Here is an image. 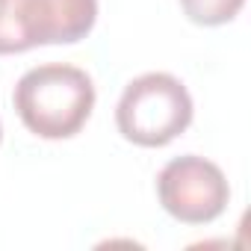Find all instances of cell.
<instances>
[{
  "mask_svg": "<svg viewBox=\"0 0 251 251\" xmlns=\"http://www.w3.org/2000/svg\"><path fill=\"white\" fill-rule=\"evenodd\" d=\"M115 124L127 142L163 148L192 124V98L177 77L166 71H148L130 80L121 92Z\"/></svg>",
  "mask_w": 251,
  "mask_h": 251,
  "instance_id": "2",
  "label": "cell"
},
{
  "mask_svg": "<svg viewBox=\"0 0 251 251\" xmlns=\"http://www.w3.org/2000/svg\"><path fill=\"white\" fill-rule=\"evenodd\" d=\"M0 139H3V130H0Z\"/></svg>",
  "mask_w": 251,
  "mask_h": 251,
  "instance_id": "7",
  "label": "cell"
},
{
  "mask_svg": "<svg viewBox=\"0 0 251 251\" xmlns=\"http://www.w3.org/2000/svg\"><path fill=\"white\" fill-rule=\"evenodd\" d=\"M21 33L36 45H74L98 21V0H12Z\"/></svg>",
  "mask_w": 251,
  "mask_h": 251,
  "instance_id": "4",
  "label": "cell"
},
{
  "mask_svg": "<svg viewBox=\"0 0 251 251\" xmlns=\"http://www.w3.org/2000/svg\"><path fill=\"white\" fill-rule=\"evenodd\" d=\"M12 103L30 133L42 139H71L95 109V83L77 65L48 62L18 80Z\"/></svg>",
  "mask_w": 251,
  "mask_h": 251,
  "instance_id": "1",
  "label": "cell"
},
{
  "mask_svg": "<svg viewBox=\"0 0 251 251\" xmlns=\"http://www.w3.org/2000/svg\"><path fill=\"white\" fill-rule=\"evenodd\" d=\"M180 6L189 21H195L201 27H219L239 15L245 0H180Z\"/></svg>",
  "mask_w": 251,
  "mask_h": 251,
  "instance_id": "5",
  "label": "cell"
},
{
  "mask_svg": "<svg viewBox=\"0 0 251 251\" xmlns=\"http://www.w3.org/2000/svg\"><path fill=\"white\" fill-rule=\"evenodd\" d=\"M157 195L169 216L183 225H207L227 207L230 186L225 172L195 154L175 157L157 177Z\"/></svg>",
  "mask_w": 251,
  "mask_h": 251,
  "instance_id": "3",
  "label": "cell"
},
{
  "mask_svg": "<svg viewBox=\"0 0 251 251\" xmlns=\"http://www.w3.org/2000/svg\"><path fill=\"white\" fill-rule=\"evenodd\" d=\"M30 50L18 15H15V3L12 0H0V56L3 53H24Z\"/></svg>",
  "mask_w": 251,
  "mask_h": 251,
  "instance_id": "6",
  "label": "cell"
}]
</instances>
